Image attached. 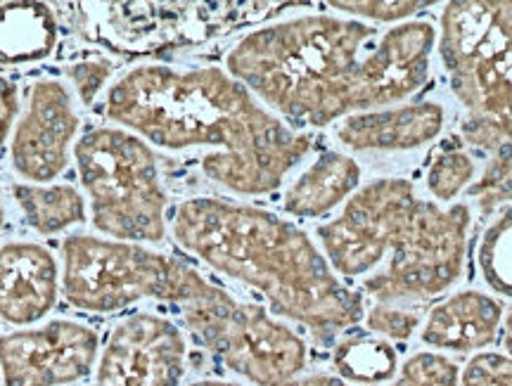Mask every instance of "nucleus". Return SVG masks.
Returning a JSON list of instances; mask_svg holds the SVG:
<instances>
[{"instance_id":"f257e3e1","label":"nucleus","mask_w":512,"mask_h":386,"mask_svg":"<svg viewBox=\"0 0 512 386\" xmlns=\"http://www.w3.org/2000/svg\"><path fill=\"white\" fill-rule=\"evenodd\" d=\"M434 45L437 29L420 19L380 34L361 19L304 15L242 36L226 72L294 131L325 128L420 93Z\"/></svg>"},{"instance_id":"f03ea898","label":"nucleus","mask_w":512,"mask_h":386,"mask_svg":"<svg viewBox=\"0 0 512 386\" xmlns=\"http://www.w3.org/2000/svg\"><path fill=\"white\" fill-rule=\"evenodd\" d=\"M105 114L147 145L204 150V176L240 197L271 195L313 145L221 67L143 64L110 86Z\"/></svg>"},{"instance_id":"7ed1b4c3","label":"nucleus","mask_w":512,"mask_h":386,"mask_svg":"<svg viewBox=\"0 0 512 386\" xmlns=\"http://www.w3.org/2000/svg\"><path fill=\"white\" fill-rule=\"evenodd\" d=\"M171 233L204 266L259 292L273 315L309 330L316 344H330L366 318L363 294L339 280L299 225L271 211L192 197L176 207Z\"/></svg>"},{"instance_id":"20e7f679","label":"nucleus","mask_w":512,"mask_h":386,"mask_svg":"<svg viewBox=\"0 0 512 386\" xmlns=\"http://www.w3.org/2000/svg\"><path fill=\"white\" fill-rule=\"evenodd\" d=\"M472 211L420 199L406 178H377L358 188L332 221L318 225L320 252L375 304L430 301L463 278Z\"/></svg>"},{"instance_id":"39448f33","label":"nucleus","mask_w":512,"mask_h":386,"mask_svg":"<svg viewBox=\"0 0 512 386\" xmlns=\"http://www.w3.org/2000/svg\"><path fill=\"white\" fill-rule=\"evenodd\" d=\"M439 57L463 105L460 135L486 157L467 188L479 214L512 204V3L453 0L439 17Z\"/></svg>"},{"instance_id":"423d86ee","label":"nucleus","mask_w":512,"mask_h":386,"mask_svg":"<svg viewBox=\"0 0 512 386\" xmlns=\"http://www.w3.org/2000/svg\"><path fill=\"white\" fill-rule=\"evenodd\" d=\"M74 159L98 233L136 244L166 240L169 197L143 138L119 126L93 128L74 143Z\"/></svg>"},{"instance_id":"0eeeda50","label":"nucleus","mask_w":512,"mask_h":386,"mask_svg":"<svg viewBox=\"0 0 512 386\" xmlns=\"http://www.w3.org/2000/svg\"><path fill=\"white\" fill-rule=\"evenodd\" d=\"M176 306L192 339L249 384L280 386L309 363L306 342L292 327L266 308L235 299L200 270H192Z\"/></svg>"},{"instance_id":"6e6552de","label":"nucleus","mask_w":512,"mask_h":386,"mask_svg":"<svg viewBox=\"0 0 512 386\" xmlns=\"http://www.w3.org/2000/svg\"><path fill=\"white\" fill-rule=\"evenodd\" d=\"M190 268L145 244L69 235L62 242L60 292L86 313H117L145 299L176 306Z\"/></svg>"},{"instance_id":"1a4fd4ad","label":"nucleus","mask_w":512,"mask_h":386,"mask_svg":"<svg viewBox=\"0 0 512 386\" xmlns=\"http://www.w3.org/2000/svg\"><path fill=\"white\" fill-rule=\"evenodd\" d=\"M100 339L93 327L50 320L41 327L0 334V377L5 386H64L91 375Z\"/></svg>"},{"instance_id":"9d476101","label":"nucleus","mask_w":512,"mask_h":386,"mask_svg":"<svg viewBox=\"0 0 512 386\" xmlns=\"http://www.w3.org/2000/svg\"><path fill=\"white\" fill-rule=\"evenodd\" d=\"M185 337L169 318L136 313L114 327L88 386H178L185 375Z\"/></svg>"},{"instance_id":"9b49d317","label":"nucleus","mask_w":512,"mask_h":386,"mask_svg":"<svg viewBox=\"0 0 512 386\" xmlns=\"http://www.w3.org/2000/svg\"><path fill=\"white\" fill-rule=\"evenodd\" d=\"M79 124L67 86L57 79L36 81L10 138L12 169L36 185L60 178L69 166Z\"/></svg>"},{"instance_id":"f8f14e48","label":"nucleus","mask_w":512,"mask_h":386,"mask_svg":"<svg viewBox=\"0 0 512 386\" xmlns=\"http://www.w3.org/2000/svg\"><path fill=\"white\" fill-rule=\"evenodd\" d=\"M60 297V266L36 242L0 247V320L27 327L53 311Z\"/></svg>"},{"instance_id":"ddd939ff","label":"nucleus","mask_w":512,"mask_h":386,"mask_svg":"<svg viewBox=\"0 0 512 386\" xmlns=\"http://www.w3.org/2000/svg\"><path fill=\"white\" fill-rule=\"evenodd\" d=\"M446 112L439 102H406L337 121L339 143L354 152H413L444 131Z\"/></svg>"},{"instance_id":"4468645a","label":"nucleus","mask_w":512,"mask_h":386,"mask_svg":"<svg viewBox=\"0 0 512 386\" xmlns=\"http://www.w3.org/2000/svg\"><path fill=\"white\" fill-rule=\"evenodd\" d=\"M501 323V301L477 289H465L439 301L427 313L420 339L437 351L472 353L496 342Z\"/></svg>"},{"instance_id":"2eb2a0df","label":"nucleus","mask_w":512,"mask_h":386,"mask_svg":"<svg viewBox=\"0 0 512 386\" xmlns=\"http://www.w3.org/2000/svg\"><path fill=\"white\" fill-rule=\"evenodd\" d=\"M363 169L354 157L323 152L285 190L283 209L294 218H323L361 188Z\"/></svg>"},{"instance_id":"dca6fc26","label":"nucleus","mask_w":512,"mask_h":386,"mask_svg":"<svg viewBox=\"0 0 512 386\" xmlns=\"http://www.w3.org/2000/svg\"><path fill=\"white\" fill-rule=\"evenodd\" d=\"M57 45V17L50 5L17 0L0 5V67L43 62Z\"/></svg>"},{"instance_id":"f3484780","label":"nucleus","mask_w":512,"mask_h":386,"mask_svg":"<svg viewBox=\"0 0 512 386\" xmlns=\"http://www.w3.org/2000/svg\"><path fill=\"white\" fill-rule=\"evenodd\" d=\"M12 195L38 235H60L86 223V197L67 183L12 185Z\"/></svg>"},{"instance_id":"a211bd4d","label":"nucleus","mask_w":512,"mask_h":386,"mask_svg":"<svg viewBox=\"0 0 512 386\" xmlns=\"http://www.w3.org/2000/svg\"><path fill=\"white\" fill-rule=\"evenodd\" d=\"M332 368L347 384L377 386L392 382L399 372V353L375 334H351L332 351Z\"/></svg>"},{"instance_id":"6ab92c4d","label":"nucleus","mask_w":512,"mask_h":386,"mask_svg":"<svg viewBox=\"0 0 512 386\" xmlns=\"http://www.w3.org/2000/svg\"><path fill=\"white\" fill-rule=\"evenodd\" d=\"M477 268L494 294L512 299V204L498 209L477 244Z\"/></svg>"},{"instance_id":"aec40b11","label":"nucleus","mask_w":512,"mask_h":386,"mask_svg":"<svg viewBox=\"0 0 512 386\" xmlns=\"http://www.w3.org/2000/svg\"><path fill=\"white\" fill-rule=\"evenodd\" d=\"M477 162L465 150H444L434 157L425 176V185L434 199L451 204L475 183Z\"/></svg>"},{"instance_id":"412c9836","label":"nucleus","mask_w":512,"mask_h":386,"mask_svg":"<svg viewBox=\"0 0 512 386\" xmlns=\"http://www.w3.org/2000/svg\"><path fill=\"white\" fill-rule=\"evenodd\" d=\"M389 386H460V368L437 351H418L403 360Z\"/></svg>"},{"instance_id":"4be33fe9","label":"nucleus","mask_w":512,"mask_h":386,"mask_svg":"<svg viewBox=\"0 0 512 386\" xmlns=\"http://www.w3.org/2000/svg\"><path fill=\"white\" fill-rule=\"evenodd\" d=\"M366 327L375 337L387 339V342H408L422 323V315L415 308L375 304L366 311Z\"/></svg>"},{"instance_id":"5701e85b","label":"nucleus","mask_w":512,"mask_h":386,"mask_svg":"<svg viewBox=\"0 0 512 386\" xmlns=\"http://www.w3.org/2000/svg\"><path fill=\"white\" fill-rule=\"evenodd\" d=\"M460 386H512V358L496 351L477 353L460 370Z\"/></svg>"},{"instance_id":"b1692460","label":"nucleus","mask_w":512,"mask_h":386,"mask_svg":"<svg viewBox=\"0 0 512 386\" xmlns=\"http://www.w3.org/2000/svg\"><path fill=\"white\" fill-rule=\"evenodd\" d=\"M64 72H67V79L72 81L81 105L91 107L95 98L102 93V88L107 86V81H110L112 62L105 60V57H86V60L69 64Z\"/></svg>"},{"instance_id":"393cba45","label":"nucleus","mask_w":512,"mask_h":386,"mask_svg":"<svg viewBox=\"0 0 512 386\" xmlns=\"http://www.w3.org/2000/svg\"><path fill=\"white\" fill-rule=\"evenodd\" d=\"M432 3H380V0H356V3H330V8L339 12H347V15L368 19L375 24H403L408 17H413L415 12L430 8Z\"/></svg>"},{"instance_id":"a878e982","label":"nucleus","mask_w":512,"mask_h":386,"mask_svg":"<svg viewBox=\"0 0 512 386\" xmlns=\"http://www.w3.org/2000/svg\"><path fill=\"white\" fill-rule=\"evenodd\" d=\"M19 112V95L15 83L0 76V147L8 143L12 124Z\"/></svg>"},{"instance_id":"bb28decb","label":"nucleus","mask_w":512,"mask_h":386,"mask_svg":"<svg viewBox=\"0 0 512 386\" xmlns=\"http://www.w3.org/2000/svg\"><path fill=\"white\" fill-rule=\"evenodd\" d=\"M280 386H351L344 382V379H339L337 375H325V372H316V375H299L290 379V382L280 384Z\"/></svg>"},{"instance_id":"cd10ccee","label":"nucleus","mask_w":512,"mask_h":386,"mask_svg":"<svg viewBox=\"0 0 512 386\" xmlns=\"http://www.w3.org/2000/svg\"><path fill=\"white\" fill-rule=\"evenodd\" d=\"M501 344H503L505 356L512 358V308H510V311H505V315H503V323H501Z\"/></svg>"},{"instance_id":"c85d7f7f","label":"nucleus","mask_w":512,"mask_h":386,"mask_svg":"<svg viewBox=\"0 0 512 386\" xmlns=\"http://www.w3.org/2000/svg\"><path fill=\"white\" fill-rule=\"evenodd\" d=\"M188 386H240V384L223 382V379H200V382H192Z\"/></svg>"},{"instance_id":"c756f323","label":"nucleus","mask_w":512,"mask_h":386,"mask_svg":"<svg viewBox=\"0 0 512 386\" xmlns=\"http://www.w3.org/2000/svg\"><path fill=\"white\" fill-rule=\"evenodd\" d=\"M5 221V202H3V192H0V228H3Z\"/></svg>"}]
</instances>
